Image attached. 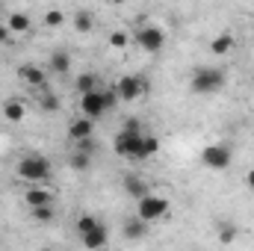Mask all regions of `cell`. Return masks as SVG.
<instances>
[{
    "label": "cell",
    "instance_id": "d4e9b609",
    "mask_svg": "<svg viewBox=\"0 0 254 251\" xmlns=\"http://www.w3.org/2000/svg\"><path fill=\"white\" fill-rule=\"evenodd\" d=\"M63 21H65V15L60 9H48V12H45V24H48V27H60Z\"/></svg>",
    "mask_w": 254,
    "mask_h": 251
},
{
    "label": "cell",
    "instance_id": "5b68a950",
    "mask_svg": "<svg viewBox=\"0 0 254 251\" xmlns=\"http://www.w3.org/2000/svg\"><path fill=\"white\" fill-rule=\"evenodd\" d=\"M169 210H172V204H169V198H163V195H145L139 204H136V216L142 219V222H160V219H166L169 216Z\"/></svg>",
    "mask_w": 254,
    "mask_h": 251
},
{
    "label": "cell",
    "instance_id": "9c48e42d",
    "mask_svg": "<svg viewBox=\"0 0 254 251\" xmlns=\"http://www.w3.org/2000/svg\"><path fill=\"white\" fill-rule=\"evenodd\" d=\"M80 243H83L89 251L107 249V243H110V231H107V225H104V222H98V225H95L86 237H80Z\"/></svg>",
    "mask_w": 254,
    "mask_h": 251
},
{
    "label": "cell",
    "instance_id": "5bb4252c",
    "mask_svg": "<svg viewBox=\"0 0 254 251\" xmlns=\"http://www.w3.org/2000/svg\"><path fill=\"white\" fill-rule=\"evenodd\" d=\"M145 234H148V222H142L139 216H133V219L125 222V237L127 240H142Z\"/></svg>",
    "mask_w": 254,
    "mask_h": 251
},
{
    "label": "cell",
    "instance_id": "2e32d148",
    "mask_svg": "<svg viewBox=\"0 0 254 251\" xmlns=\"http://www.w3.org/2000/svg\"><path fill=\"white\" fill-rule=\"evenodd\" d=\"M74 89H77L80 95H89V92H95V89H101V86H98V77H95L92 71H83V74L74 80Z\"/></svg>",
    "mask_w": 254,
    "mask_h": 251
},
{
    "label": "cell",
    "instance_id": "e0dca14e",
    "mask_svg": "<svg viewBox=\"0 0 254 251\" xmlns=\"http://www.w3.org/2000/svg\"><path fill=\"white\" fill-rule=\"evenodd\" d=\"M51 71L68 74V71H71V57H68L65 51H54V54H51Z\"/></svg>",
    "mask_w": 254,
    "mask_h": 251
},
{
    "label": "cell",
    "instance_id": "cb8c5ba5",
    "mask_svg": "<svg viewBox=\"0 0 254 251\" xmlns=\"http://www.w3.org/2000/svg\"><path fill=\"white\" fill-rule=\"evenodd\" d=\"M42 110L57 113V110H60V98H57V95H51V92H45V95H42Z\"/></svg>",
    "mask_w": 254,
    "mask_h": 251
},
{
    "label": "cell",
    "instance_id": "44dd1931",
    "mask_svg": "<svg viewBox=\"0 0 254 251\" xmlns=\"http://www.w3.org/2000/svg\"><path fill=\"white\" fill-rule=\"evenodd\" d=\"M92 24H95V21H92L89 12H77V15H74V27H77V33H89Z\"/></svg>",
    "mask_w": 254,
    "mask_h": 251
},
{
    "label": "cell",
    "instance_id": "7402d4cb",
    "mask_svg": "<svg viewBox=\"0 0 254 251\" xmlns=\"http://www.w3.org/2000/svg\"><path fill=\"white\" fill-rule=\"evenodd\" d=\"M157 151H160V139H157V136H148V133H145V145H142V160L154 157Z\"/></svg>",
    "mask_w": 254,
    "mask_h": 251
},
{
    "label": "cell",
    "instance_id": "7a4b0ae2",
    "mask_svg": "<svg viewBox=\"0 0 254 251\" xmlns=\"http://www.w3.org/2000/svg\"><path fill=\"white\" fill-rule=\"evenodd\" d=\"M116 104H119L116 89H95V92H89V95H80V116L89 119V122H95V119H101L104 113H110Z\"/></svg>",
    "mask_w": 254,
    "mask_h": 251
},
{
    "label": "cell",
    "instance_id": "4dcf8cb0",
    "mask_svg": "<svg viewBox=\"0 0 254 251\" xmlns=\"http://www.w3.org/2000/svg\"><path fill=\"white\" fill-rule=\"evenodd\" d=\"M42 251H54V249H42Z\"/></svg>",
    "mask_w": 254,
    "mask_h": 251
},
{
    "label": "cell",
    "instance_id": "30bf717a",
    "mask_svg": "<svg viewBox=\"0 0 254 251\" xmlns=\"http://www.w3.org/2000/svg\"><path fill=\"white\" fill-rule=\"evenodd\" d=\"M92 130H95V122H89V119H74V122L68 125V136H71L74 145H80V142H89V139H92Z\"/></svg>",
    "mask_w": 254,
    "mask_h": 251
},
{
    "label": "cell",
    "instance_id": "484cf974",
    "mask_svg": "<svg viewBox=\"0 0 254 251\" xmlns=\"http://www.w3.org/2000/svg\"><path fill=\"white\" fill-rule=\"evenodd\" d=\"M234 237H237V228L234 225H219V240L222 243H234Z\"/></svg>",
    "mask_w": 254,
    "mask_h": 251
},
{
    "label": "cell",
    "instance_id": "4316f807",
    "mask_svg": "<svg viewBox=\"0 0 254 251\" xmlns=\"http://www.w3.org/2000/svg\"><path fill=\"white\" fill-rule=\"evenodd\" d=\"M33 219H39V222H51V219H54V207H39V210H33Z\"/></svg>",
    "mask_w": 254,
    "mask_h": 251
},
{
    "label": "cell",
    "instance_id": "8992f818",
    "mask_svg": "<svg viewBox=\"0 0 254 251\" xmlns=\"http://www.w3.org/2000/svg\"><path fill=\"white\" fill-rule=\"evenodd\" d=\"M201 163H204V169H210V172H225V169L231 166V148H228L225 142L204 145V151H201Z\"/></svg>",
    "mask_w": 254,
    "mask_h": 251
},
{
    "label": "cell",
    "instance_id": "4fadbf2b",
    "mask_svg": "<svg viewBox=\"0 0 254 251\" xmlns=\"http://www.w3.org/2000/svg\"><path fill=\"white\" fill-rule=\"evenodd\" d=\"M125 192L127 195H133L136 201H142L145 195H151V187L142 181V178H136V175H130V178H125Z\"/></svg>",
    "mask_w": 254,
    "mask_h": 251
},
{
    "label": "cell",
    "instance_id": "1f68e13d",
    "mask_svg": "<svg viewBox=\"0 0 254 251\" xmlns=\"http://www.w3.org/2000/svg\"><path fill=\"white\" fill-rule=\"evenodd\" d=\"M252 12H254V9H252Z\"/></svg>",
    "mask_w": 254,
    "mask_h": 251
},
{
    "label": "cell",
    "instance_id": "52a82bcc",
    "mask_svg": "<svg viewBox=\"0 0 254 251\" xmlns=\"http://www.w3.org/2000/svg\"><path fill=\"white\" fill-rule=\"evenodd\" d=\"M136 45H139L142 51H148V54H157V51H163V45H166V33H163L157 24H142L139 33H136Z\"/></svg>",
    "mask_w": 254,
    "mask_h": 251
},
{
    "label": "cell",
    "instance_id": "f546056e",
    "mask_svg": "<svg viewBox=\"0 0 254 251\" xmlns=\"http://www.w3.org/2000/svg\"><path fill=\"white\" fill-rule=\"evenodd\" d=\"M246 189H252L254 192V169L252 172H246Z\"/></svg>",
    "mask_w": 254,
    "mask_h": 251
},
{
    "label": "cell",
    "instance_id": "ba28073f",
    "mask_svg": "<svg viewBox=\"0 0 254 251\" xmlns=\"http://www.w3.org/2000/svg\"><path fill=\"white\" fill-rule=\"evenodd\" d=\"M142 92H145V83H142L139 77H133V74H125V77L116 83V95H119V101H139Z\"/></svg>",
    "mask_w": 254,
    "mask_h": 251
},
{
    "label": "cell",
    "instance_id": "603a6c76",
    "mask_svg": "<svg viewBox=\"0 0 254 251\" xmlns=\"http://www.w3.org/2000/svg\"><path fill=\"white\" fill-rule=\"evenodd\" d=\"M68 163H71V169H77V172H86V169H89V154H83V151H74Z\"/></svg>",
    "mask_w": 254,
    "mask_h": 251
},
{
    "label": "cell",
    "instance_id": "277c9868",
    "mask_svg": "<svg viewBox=\"0 0 254 251\" xmlns=\"http://www.w3.org/2000/svg\"><path fill=\"white\" fill-rule=\"evenodd\" d=\"M225 83H228V77H225L222 68L204 65V68H195L190 86H192V92H198V95H213V92H219Z\"/></svg>",
    "mask_w": 254,
    "mask_h": 251
},
{
    "label": "cell",
    "instance_id": "83f0119b",
    "mask_svg": "<svg viewBox=\"0 0 254 251\" xmlns=\"http://www.w3.org/2000/svg\"><path fill=\"white\" fill-rule=\"evenodd\" d=\"M110 45H113L116 51L127 48V33H113V36H110Z\"/></svg>",
    "mask_w": 254,
    "mask_h": 251
},
{
    "label": "cell",
    "instance_id": "d6986e66",
    "mask_svg": "<svg viewBox=\"0 0 254 251\" xmlns=\"http://www.w3.org/2000/svg\"><path fill=\"white\" fill-rule=\"evenodd\" d=\"M3 113H6L9 122H24V113H27V110H24L21 101H6V104H3Z\"/></svg>",
    "mask_w": 254,
    "mask_h": 251
},
{
    "label": "cell",
    "instance_id": "ac0fdd59",
    "mask_svg": "<svg viewBox=\"0 0 254 251\" xmlns=\"http://www.w3.org/2000/svg\"><path fill=\"white\" fill-rule=\"evenodd\" d=\"M6 27H9V33H27L30 30V18L24 12H12L9 21H6Z\"/></svg>",
    "mask_w": 254,
    "mask_h": 251
},
{
    "label": "cell",
    "instance_id": "ffe728a7",
    "mask_svg": "<svg viewBox=\"0 0 254 251\" xmlns=\"http://www.w3.org/2000/svg\"><path fill=\"white\" fill-rule=\"evenodd\" d=\"M95 225H98V219H95L92 213H83V216L77 219V225H74V228H77V234H80V237H86V234H89Z\"/></svg>",
    "mask_w": 254,
    "mask_h": 251
},
{
    "label": "cell",
    "instance_id": "9a60e30c",
    "mask_svg": "<svg viewBox=\"0 0 254 251\" xmlns=\"http://www.w3.org/2000/svg\"><path fill=\"white\" fill-rule=\"evenodd\" d=\"M210 51H213L216 57H225V54H231V51H234V36H231V33H222V36H216V39L210 42Z\"/></svg>",
    "mask_w": 254,
    "mask_h": 251
},
{
    "label": "cell",
    "instance_id": "3957f363",
    "mask_svg": "<svg viewBox=\"0 0 254 251\" xmlns=\"http://www.w3.org/2000/svg\"><path fill=\"white\" fill-rule=\"evenodd\" d=\"M48 175H51V160H48V157H42V154H27V157L18 160V178H24L30 187L48 181Z\"/></svg>",
    "mask_w": 254,
    "mask_h": 251
},
{
    "label": "cell",
    "instance_id": "7c38bea8",
    "mask_svg": "<svg viewBox=\"0 0 254 251\" xmlns=\"http://www.w3.org/2000/svg\"><path fill=\"white\" fill-rule=\"evenodd\" d=\"M18 74H21V80L27 83V86H33V89H45V71L39 68V65H21L18 68Z\"/></svg>",
    "mask_w": 254,
    "mask_h": 251
},
{
    "label": "cell",
    "instance_id": "6da1fadb",
    "mask_svg": "<svg viewBox=\"0 0 254 251\" xmlns=\"http://www.w3.org/2000/svg\"><path fill=\"white\" fill-rule=\"evenodd\" d=\"M142 145H145V133H142L139 122L127 119L122 130L116 133V139H113V151L125 160H142Z\"/></svg>",
    "mask_w": 254,
    "mask_h": 251
},
{
    "label": "cell",
    "instance_id": "f1b7e54d",
    "mask_svg": "<svg viewBox=\"0 0 254 251\" xmlns=\"http://www.w3.org/2000/svg\"><path fill=\"white\" fill-rule=\"evenodd\" d=\"M9 36H12V33H9V27H6V24H0V45H3V42H9Z\"/></svg>",
    "mask_w": 254,
    "mask_h": 251
},
{
    "label": "cell",
    "instance_id": "8fae6325",
    "mask_svg": "<svg viewBox=\"0 0 254 251\" xmlns=\"http://www.w3.org/2000/svg\"><path fill=\"white\" fill-rule=\"evenodd\" d=\"M24 201L30 210H39V207H54V195L48 189H39V187H30L24 192Z\"/></svg>",
    "mask_w": 254,
    "mask_h": 251
}]
</instances>
